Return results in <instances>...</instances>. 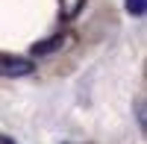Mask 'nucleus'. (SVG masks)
Instances as JSON below:
<instances>
[{
    "instance_id": "f257e3e1",
    "label": "nucleus",
    "mask_w": 147,
    "mask_h": 144,
    "mask_svg": "<svg viewBox=\"0 0 147 144\" xmlns=\"http://www.w3.org/2000/svg\"><path fill=\"white\" fill-rule=\"evenodd\" d=\"M27 74H32V62L30 59L0 56V77H27Z\"/></svg>"
},
{
    "instance_id": "f03ea898",
    "label": "nucleus",
    "mask_w": 147,
    "mask_h": 144,
    "mask_svg": "<svg viewBox=\"0 0 147 144\" xmlns=\"http://www.w3.org/2000/svg\"><path fill=\"white\" fill-rule=\"evenodd\" d=\"M62 35H53V38H47V41H41V44H35L32 47V53L35 56H47V53H53V50H59V47H62Z\"/></svg>"
},
{
    "instance_id": "7ed1b4c3",
    "label": "nucleus",
    "mask_w": 147,
    "mask_h": 144,
    "mask_svg": "<svg viewBox=\"0 0 147 144\" xmlns=\"http://www.w3.org/2000/svg\"><path fill=\"white\" fill-rule=\"evenodd\" d=\"M144 0H127V12L129 15H136V18H144Z\"/></svg>"
},
{
    "instance_id": "20e7f679",
    "label": "nucleus",
    "mask_w": 147,
    "mask_h": 144,
    "mask_svg": "<svg viewBox=\"0 0 147 144\" xmlns=\"http://www.w3.org/2000/svg\"><path fill=\"white\" fill-rule=\"evenodd\" d=\"M80 3H82V0H68V6H65V15H74V12L80 9Z\"/></svg>"
},
{
    "instance_id": "39448f33",
    "label": "nucleus",
    "mask_w": 147,
    "mask_h": 144,
    "mask_svg": "<svg viewBox=\"0 0 147 144\" xmlns=\"http://www.w3.org/2000/svg\"><path fill=\"white\" fill-rule=\"evenodd\" d=\"M0 144H12V141H6V138H3V135H0Z\"/></svg>"
}]
</instances>
